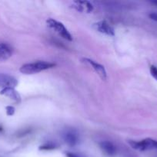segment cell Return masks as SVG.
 I'll return each mask as SVG.
<instances>
[{
    "mask_svg": "<svg viewBox=\"0 0 157 157\" xmlns=\"http://www.w3.org/2000/svg\"><path fill=\"white\" fill-rule=\"evenodd\" d=\"M149 18L153 21H157V12H152V13L149 14Z\"/></svg>",
    "mask_w": 157,
    "mask_h": 157,
    "instance_id": "15",
    "label": "cell"
},
{
    "mask_svg": "<svg viewBox=\"0 0 157 157\" xmlns=\"http://www.w3.org/2000/svg\"><path fill=\"white\" fill-rule=\"evenodd\" d=\"M154 3H155V4H157V2H154Z\"/></svg>",
    "mask_w": 157,
    "mask_h": 157,
    "instance_id": "18",
    "label": "cell"
},
{
    "mask_svg": "<svg viewBox=\"0 0 157 157\" xmlns=\"http://www.w3.org/2000/svg\"><path fill=\"white\" fill-rule=\"evenodd\" d=\"M62 138L66 144H67L69 146H72V147L76 145L78 143V133L73 130H66L62 133Z\"/></svg>",
    "mask_w": 157,
    "mask_h": 157,
    "instance_id": "7",
    "label": "cell"
},
{
    "mask_svg": "<svg viewBox=\"0 0 157 157\" xmlns=\"http://www.w3.org/2000/svg\"><path fill=\"white\" fill-rule=\"evenodd\" d=\"M6 114L8 116H13L14 113H15V108L14 107L12 106H7L6 107Z\"/></svg>",
    "mask_w": 157,
    "mask_h": 157,
    "instance_id": "14",
    "label": "cell"
},
{
    "mask_svg": "<svg viewBox=\"0 0 157 157\" xmlns=\"http://www.w3.org/2000/svg\"><path fill=\"white\" fill-rule=\"evenodd\" d=\"M94 29L100 33L105 34L109 36L115 35V30L106 21H99L93 25Z\"/></svg>",
    "mask_w": 157,
    "mask_h": 157,
    "instance_id": "4",
    "label": "cell"
},
{
    "mask_svg": "<svg viewBox=\"0 0 157 157\" xmlns=\"http://www.w3.org/2000/svg\"><path fill=\"white\" fill-rule=\"evenodd\" d=\"M99 147L103 153L107 156H113L116 153V148L114 144L109 141H103L99 144Z\"/></svg>",
    "mask_w": 157,
    "mask_h": 157,
    "instance_id": "11",
    "label": "cell"
},
{
    "mask_svg": "<svg viewBox=\"0 0 157 157\" xmlns=\"http://www.w3.org/2000/svg\"><path fill=\"white\" fill-rule=\"evenodd\" d=\"M48 26L51 29L56 32L59 36L63 38L64 39L67 40V41H72V36L70 34V32L68 31V29L65 27L64 25L60 21H56V20L53 19V18H49L46 21Z\"/></svg>",
    "mask_w": 157,
    "mask_h": 157,
    "instance_id": "2",
    "label": "cell"
},
{
    "mask_svg": "<svg viewBox=\"0 0 157 157\" xmlns=\"http://www.w3.org/2000/svg\"><path fill=\"white\" fill-rule=\"evenodd\" d=\"M156 141L151 138H146L142 140H129V144L135 150L139 151H146V150H153L155 148Z\"/></svg>",
    "mask_w": 157,
    "mask_h": 157,
    "instance_id": "3",
    "label": "cell"
},
{
    "mask_svg": "<svg viewBox=\"0 0 157 157\" xmlns=\"http://www.w3.org/2000/svg\"><path fill=\"white\" fill-rule=\"evenodd\" d=\"M0 94L10 98L11 100H12V101L16 103H19L21 101L20 94L18 93V91L15 90V88H12V87H7V88L2 89L1 91H0Z\"/></svg>",
    "mask_w": 157,
    "mask_h": 157,
    "instance_id": "8",
    "label": "cell"
},
{
    "mask_svg": "<svg viewBox=\"0 0 157 157\" xmlns=\"http://www.w3.org/2000/svg\"><path fill=\"white\" fill-rule=\"evenodd\" d=\"M149 71H150V74L152 75V78L157 81V67L155 65H151L150 67H149Z\"/></svg>",
    "mask_w": 157,
    "mask_h": 157,
    "instance_id": "13",
    "label": "cell"
},
{
    "mask_svg": "<svg viewBox=\"0 0 157 157\" xmlns=\"http://www.w3.org/2000/svg\"><path fill=\"white\" fill-rule=\"evenodd\" d=\"M66 156L67 157H81L80 156H78V154H76V153H69V152L66 153Z\"/></svg>",
    "mask_w": 157,
    "mask_h": 157,
    "instance_id": "16",
    "label": "cell"
},
{
    "mask_svg": "<svg viewBox=\"0 0 157 157\" xmlns=\"http://www.w3.org/2000/svg\"><path fill=\"white\" fill-rule=\"evenodd\" d=\"M56 147L57 146L55 145V144L49 142V143H46V144H44L43 145L40 146L39 150H54V149H55Z\"/></svg>",
    "mask_w": 157,
    "mask_h": 157,
    "instance_id": "12",
    "label": "cell"
},
{
    "mask_svg": "<svg viewBox=\"0 0 157 157\" xmlns=\"http://www.w3.org/2000/svg\"><path fill=\"white\" fill-rule=\"evenodd\" d=\"M0 130H1V128H0Z\"/></svg>",
    "mask_w": 157,
    "mask_h": 157,
    "instance_id": "19",
    "label": "cell"
},
{
    "mask_svg": "<svg viewBox=\"0 0 157 157\" xmlns=\"http://www.w3.org/2000/svg\"><path fill=\"white\" fill-rule=\"evenodd\" d=\"M155 149H156V150H157V141H156V144H155Z\"/></svg>",
    "mask_w": 157,
    "mask_h": 157,
    "instance_id": "17",
    "label": "cell"
},
{
    "mask_svg": "<svg viewBox=\"0 0 157 157\" xmlns=\"http://www.w3.org/2000/svg\"><path fill=\"white\" fill-rule=\"evenodd\" d=\"M83 61L92 67V68L97 73V75L101 78V79L106 80L107 78V73L104 66L99 64L96 61L90 59V58H83Z\"/></svg>",
    "mask_w": 157,
    "mask_h": 157,
    "instance_id": "5",
    "label": "cell"
},
{
    "mask_svg": "<svg viewBox=\"0 0 157 157\" xmlns=\"http://www.w3.org/2000/svg\"><path fill=\"white\" fill-rule=\"evenodd\" d=\"M18 84V81L16 78L6 74L0 73V87L2 89L12 87L15 88Z\"/></svg>",
    "mask_w": 157,
    "mask_h": 157,
    "instance_id": "6",
    "label": "cell"
},
{
    "mask_svg": "<svg viewBox=\"0 0 157 157\" xmlns=\"http://www.w3.org/2000/svg\"><path fill=\"white\" fill-rule=\"evenodd\" d=\"M73 8H75L77 11L82 12H89L93 10V6L90 2L88 1H75L73 2Z\"/></svg>",
    "mask_w": 157,
    "mask_h": 157,
    "instance_id": "9",
    "label": "cell"
},
{
    "mask_svg": "<svg viewBox=\"0 0 157 157\" xmlns=\"http://www.w3.org/2000/svg\"><path fill=\"white\" fill-rule=\"evenodd\" d=\"M55 64L53 63L47 62V61H38L36 62L27 63L21 66L19 71L21 73L24 75H33V74L38 73L43 71L47 69L52 68L55 67Z\"/></svg>",
    "mask_w": 157,
    "mask_h": 157,
    "instance_id": "1",
    "label": "cell"
},
{
    "mask_svg": "<svg viewBox=\"0 0 157 157\" xmlns=\"http://www.w3.org/2000/svg\"><path fill=\"white\" fill-rule=\"evenodd\" d=\"M12 55V47L7 43H0V62L8 60Z\"/></svg>",
    "mask_w": 157,
    "mask_h": 157,
    "instance_id": "10",
    "label": "cell"
}]
</instances>
